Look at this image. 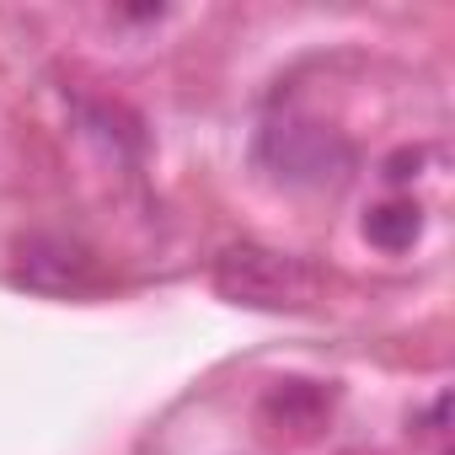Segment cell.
I'll list each match as a JSON object with an SVG mask.
<instances>
[{"label":"cell","instance_id":"cell-1","mask_svg":"<svg viewBox=\"0 0 455 455\" xmlns=\"http://www.w3.org/2000/svg\"><path fill=\"white\" fill-rule=\"evenodd\" d=\"M214 290L236 306H263V311H284V306H311L316 300V268H306L290 252H268V247H231L214 268Z\"/></svg>","mask_w":455,"mask_h":455},{"label":"cell","instance_id":"cell-4","mask_svg":"<svg viewBox=\"0 0 455 455\" xmlns=\"http://www.w3.org/2000/svg\"><path fill=\"white\" fill-rule=\"evenodd\" d=\"M418 214H423V209H418L412 198L380 204V209H370V220H364V236H370L380 252H407V247L418 242V231H423Z\"/></svg>","mask_w":455,"mask_h":455},{"label":"cell","instance_id":"cell-3","mask_svg":"<svg viewBox=\"0 0 455 455\" xmlns=\"http://www.w3.org/2000/svg\"><path fill=\"white\" fill-rule=\"evenodd\" d=\"M92 258L70 242H33L22 252V284L49 290V295H70V290H92Z\"/></svg>","mask_w":455,"mask_h":455},{"label":"cell","instance_id":"cell-2","mask_svg":"<svg viewBox=\"0 0 455 455\" xmlns=\"http://www.w3.org/2000/svg\"><path fill=\"white\" fill-rule=\"evenodd\" d=\"M258 161L284 177V182H300V188H322V182H338L348 166H354V145L338 140L332 129L300 118V113H284V118H268L263 134H258Z\"/></svg>","mask_w":455,"mask_h":455}]
</instances>
